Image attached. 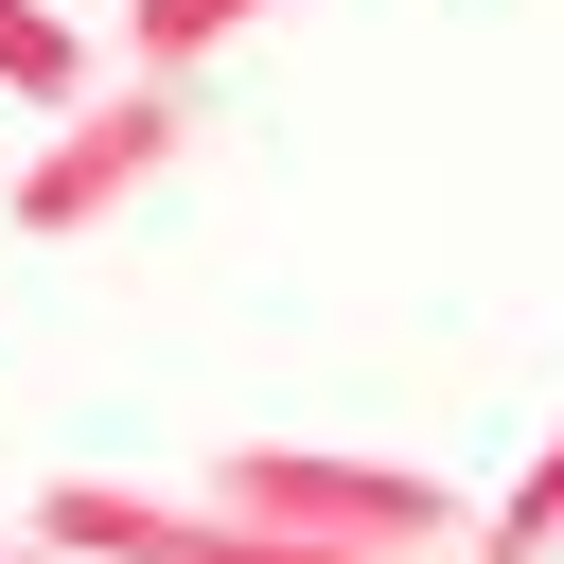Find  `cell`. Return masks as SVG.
Returning <instances> with one entry per match:
<instances>
[{
  "label": "cell",
  "mask_w": 564,
  "mask_h": 564,
  "mask_svg": "<svg viewBox=\"0 0 564 564\" xmlns=\"http://www.w3.org/2000/svg\"><path fill=\"white\" fill-rule=\"evenodd\" d=\"M194 494H212V511H264V529H300V546H370V564H423V546H458V494H441V476H405V458L212 441V458H194Z\"/></svg>",
  "instance_id": "6da1fadb"
},
{
  "label": "cell",
  "mask_w": 564,
  "mask_h": 564,
  "mask_svg": "<svg viewBox=\"0 0 564 564\" xmlns=\"http://www.w3.org/2000/svg\"><path fill=\"white\" fill-rule=\"evenodd\" d=\"M546 546H564V423H546V458L476 511V564H546Z\"/></svg>",
  "instance_id": "8992f818"
},
{
  "label": "cell",
  "mask_w": 564,
  "mask_h": 564,
  "mask_svg": "<svg viewBox=\"0 0 564 564\" xmlns=\"http://www.w3.org/2000/svg\"><path fill=\"white\" fill-rule=\"evenodd\" d=\"M176 141H194V88L176 70H123V88H88L35 159H18V229L35 247H70V229H106L123 194H159L176 176Z\"/></svg>",
  "instance_id": "7a4b0ae2"
},
{
  "label": "cell",
  "mask_w": 564,
  "mask_h": 564,
  "mask_svg": "<svg viewBox=\"0 0 564 564\" xmlns=\"http://www.w3.org/2000/svg\"><path fill=\"white\" fill-rule=\"evenodd\" d=\"M0 88L70 123V106H88V18H53V0H0Z\"/></svg>",
  "instance_id": "5b68a950"
},
{
  "label": "cell",
  "mask_w": 564,
  "mask_h": 564,
  "mask_svg": "<svg viewBox=\"0 0 564 564\" xmlns=\"http://www.w3.org/2000/svg\"><path fill=\"white\" fill-rule=\"evenodd\" d=\"M0 564H53V546H35V529H0Z\"/></svg>",
  "instance_id": "52a82bcc"
},
{
  "label": "cell",
  "mask_w": 564,
  "mask_h": 564,
  "mask_svg": "<svg viewBox=\"0 0 564 564\" xmlns=\"http://www.w3.org/2000/svg\"><path fill=\"white\" fill-rule=\"evenodd\" d=\"M35 546H53V564H370V546H300V529H264V511H212L194 476H176V494H141V476H53V494H35Z\"/></svg>",
  "instance_id": "3957f363"
},
{
  "label": "cell",
  "mask_w": 564,
  "mask_h": 564,
  "mask_svg": "<svg viewBox=\"0 0 564 564\" xmlns=\"http://www.w3.org/2000/svg\"><path fill=\"white\" fill-rule=\"evenodd\" d=\"M247 18H282V0H106L123 70H176V88H194V70H212V53L247 35Z\"/></svg>",
  "instance_id": "277c9868"
}]
</instances>
